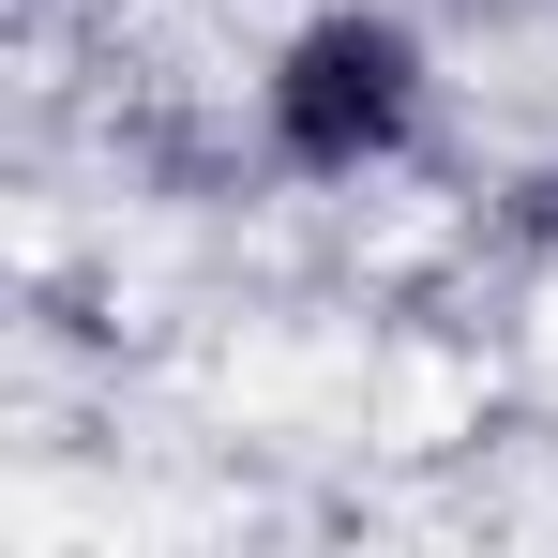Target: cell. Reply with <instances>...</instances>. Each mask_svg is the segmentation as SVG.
<instances>
[{"instance_id":"obj_1","label":"cell","mask_w":558,"mask_h":558,"mask_svg":"<svg viewBox=\"0 0 558 558\" xmlns=\"http://www.w3.org/2000/svg\"><path fill=\"white\" fill-rule=\"evenodd\" d=\"M423 136V46L392 31V15H302L272 61V151L302 167V182H363V167H392Z\"/></svg>"},{"instance_id":"obj_2","label":"cell","mask_w":558,"mask_h":558,"mask_svg":"<svg viewBox=\"0 0 558 558\" xmlns=\"http://www.w3.org/2000/svg\"><path fill=\"white\" fill-rule=\"evenodd\" d=\"M529 227H558V167H544V182H529Z\"/></svg>"}]
</instances>
